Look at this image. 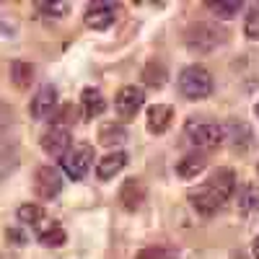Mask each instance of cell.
<instances>
[{
  "instance_id": "5bb4252c",
  "label": "cell",
  "mask_w": 259,
  "mask_h": 259,
  "mask_svg": "<svg viewBox=\"0 0 259 259\" xmlns=\"http://www.w3.org/2000/svg\"><path fill=\"white\" fill-rule=\"evenodd\" d=\"M124 163H127V153H124V150H114V153H106V156L99 161L96 174H99L101 182H109V179H114L119 171L124 168Z\"/></svg>"
},
{
  "instance_id": "5b68a950",
  "label": "cell",
  "mask_w": 259,
  "mask_h": 259,
  "mask_svg": "<svg viewBox=\"0 0 259 259\" xmlns=\"http://www.w3.org/2000/svg\"><path fill=\"white\" fill-rule=\"evenodd\" d=\"M91 163H94V145H89V143H73L68 153L60 158L62 171L73 182H80L85 174H89Z\"/></svg>"
},
{
  "instance_id": "3957f363",
  "label": "cell",
  "mask_w": 259,
  "mask_h": 259,
  "mask_svg": "<svg viewBox=\"0 0 259 259\" xmlns=\"http://www.w3.org/2000/svg\"><path fill=\"white\" fill-rule=\"evenodd\" d=\"M184 130H187V135L192 138V143L200 145L202 150H215L223 143V138H226L223 124L218 119L207 117V114H192V117H187Z\"/></svg>"
},
{
  "instance_id": "9c48e42d",
  "label": "cell",
  "mask_w": 259,
  "mask_h": 259,
  "mask_svg": "<svg viewBox=\"0 0 259 259\" xmlns=\"http://www.w3.org/2000/svg\"><path fill=\"white\" fill-rule=\"evenodd\" d=\"M34 192L41 200H55L62 192V177L57 174V168L52 166H39L34 174Z\"/></svg>"
},
{
  "instance_id": "6da1fadb",
  "label": "cell",
  "mask_w": 259,
  "mask_h": 259,
  "mask_svg": "<svg viewBox=\"0 0 259 259\" xmlns=\"http://www.w3.org/2000/svg\"><path fill=\"white\" fill-rule=\"evenodd\" d=\"M236 189V174L231 168H218L210 179H205L200 187L189 192V202L200 215H215Z\"/></svg>"
},
{
  "instance_id": "ffe728a7",
  "label": "cell",
  "mask_w": 259,
  "mask_h": 259,
  "mask_svg": "<svg viewBox=\"0 0 259 259\" xmlns=\"http://www.w3.org/2000/svg\"><path fill=\"white\" fill-rule=\"evenodd\" d=\"M138 259H177V254L168 246H145V249H140Z\"/></svg>"
},
{
  "instance_id": "4fadbf2b",
  "label": "cell",
  "mask_w": 259,
  "mask_h": 259,
  "mask_svg": "<svg viewBox=\"0 0 259 259\" xmlns=\"http://www.w3.org/2000/svg\"><path fill=\"white\" fill-rule=\"evenodd\" d=\"M171 119H174V109L168 104H153L148 109V133H153V135L166 133Z\"/></svg>"
},
{
  "instance_id": "9a60e30c",
  "label": "cell",
  "mask_w": 259,
  "mask_h": 259,
  "mask_svg": "<svg viewBox=\"0 0 259 259\" xmlns=\"http://www.w3.org/2000/svg\"><path fill=\"white\" fill-rule=\"evenodd\" d=\"M205 166H207L205 153H200V150H192V153H187V156H182V158L177 161V174H179L182 179H192V177H197Z\"/></svg>"
},
{
  "instance_id": "603a6c76",
  "label": "cell",
  "mask_w": 259,
  "mask_h": 259,
  "mask_svg": "<svg viewBox=\"0 0 259 259\" xmlns=\"http://www.w3.org/2000/svg\"><path fill=\"white\" fill-rule=\"evenodd\" d=\"M251 251H254V256L259 259V236H256V239H254V246H251Z\"/></svg>"
},
{
  "instance_id": "8fae6325",
  "label": "cell",
  "mask_w": 259,
  "mask_h": 259,
  "mask_svg": "<svg viewBox=\"0 0 259 259\" xmlns=\"http://www.w3.org/2000/svg\"><path fill=\"white\" fill-rule=\"evenodd\" d=\"M55 106H57V91H55V85H41V89L34 94L31 104H29V112L36 119H47L55 112Z\"/></svg>"
},
{
  "instance_id": "7a4b0ae2",
  "label": "cell",
  "mask_w": 259,
  "mask_h": 259,
  "mask_svg": "<svg viewBox=\"0 0 259 259\" xmlns=\"http://www.w3.org/2000/svg\"><path fill=\"white\" fill-rule=\"evenodd\" d=\"M18 221L26 223L34 231L39 244H45V246L65 244V231H62L60 221H55L52 215H47V210L39 207L36 202H24V205H21L18 207Z\"/></svg>"
},
{
  "instance_id": "44dd1931",
  "label": "cell",
  "mask_w": 259,
  "mask_h": 259,
  "mask_svg": "<svg viewBox=\"0 0 259 259\" xmlns=\"http://www.w3.org/2000/svg\"><path fill=\"white\" fill-rule=\"evenodd\" d=\"M207 8L212 11V13H218V16H233V13H239L241 11V3H239V0H223V3H221V0H218V3H207Z\"/></svg>"
},
{
  "instance_id": "52a82bcc",
  "label": "cell",
  "mask_w": 259,
  "mask_h": 259,
  "mask_svg": "<svg viewBox=\"0 0 259 259\" xmlns=\"http://www.w3.org/2000/svg\"><path fill=\"white\" fill-rule=\"evenodd\" d=\"M189 41L187 45L194 47V50H200V52H207L212 47H218L221 41L226 39V31L218 26V24H200V26H194L187 36Z\"/></svg>"
},
{
  "instance_id": "277c9868",
  "label": "cell",
  "mask_w": 259,
  "mask_h": 259,
  "mask_svg": "<svg viewBox=\"0 0 259 259\" xmlns=\"http://www.w3.org/2000/svg\"><path fill=\"white\" fill-rule=\"evenodd\" d=\"M179 91L184 99H192V101H200V99H207L212 94V75L200 68V65H189L179 73Z\"/></svg>"
},
{
  "instance_id": "d4e9b609",
  "label": "cell",
  "mask_w": 259,
  "mask_h": 259,
  "mask_svg": "<svg viewBox=\"0 0 259 259\" xmlns=\"http://www.w3.org/2000/svg\"><path fill=\"white\" fill-rule=\"evenodd\" d=\"M256 117H259V104H256Z\"/></svg>"
},
{
  "instance_id": "ac0fdd59",
  "label": "cell",
  "mask_w": 259,
  "mask_h": 259,
  "mask_svg": "<svg viewBox=\"0 0 259 259\" xmlns=\"http://www.w3.org/2000/svg\"><path fill=\"white\" fill-rule=\"evenodd\" d=\"M244 34L249 39H259V3H254L246 13V21H244Z\"/></svg>"
},
{
  "instance_id": "2e32d148",
  "label": "cell",
  "mask_w": 259,
  "mask_h": 259,
  "mask_svg": "<svg viewBox=\"0 0 259 259\" xmlns=\"http://www.w3.org/2000/svg\"><path fill=\"white\" fill-rule=\"evenodd\" d=\"M80 104H83V114L89 117V119L99 117L106 109V99L101 96L99 89H83L80 91Z\"/></svg>"
},
{
  "instance_id": "cb8c5ba5",
  "label": "cell",
  "mask_w": 259,
  "mask_h": 259,
  "mask_svg": "<svg viewBox=\"0 0 259 259\" xmlns=\"http://www.w3.org/2000/svg\"><path fill=\"white\" fill-rule=\"evenodd\" d=\"M0 259H11V256H6V254H0Z\"/></svg>"
},
{
  "instance_id": "d6986e66",
  "label": "cell",
  "mask_w": 259,
  "mask_h": 259,
  "mask_svg": "<svg viewBox=\"0 0 259 259\" xmlns=\"http://www.w3.org/2000/svg\"><path fill=\"white\" fill-rule=\"evenodd\" d=\"M29 80H31V68L24 60H16L13 62V83L18 85V89H26Z\"/></svg>"
},
{
  "instance_id": "30bf717a",
  "label": "cell",
  "mask_w": 259,
  "mask_h": 259,
  "mask_svg": "<svg viewBox=\"0 0 259 259\" xmlns=\"http://www.w3.org/2000/svg\"><path fill=\"white\" fill-rule=\"evenodd\" d=\"M143 104H145V96L138 85H124V89H119V94L114 99V109L122 119H133L143 109Z\"/></svg>"
},
{
  "instance_id": "ba28073f",
  "label": "cell",
  "mask_w": 259,
  "mask_h": 259,
  "mask_svg": "<svg viewBox=\"0 0 259 259\" xmlns=\"http://www.w3.org/2000/svg\"><path fill=\"white\" fill-rule=\"evenodd\" d=\"M70 145H73L70 130L62 127V124H55L52 122V127L47 130L45 135H41V150L50 153V156H55V158H62L70 150Z\"/></svg>"
},
{
  "instance_id": "8992f818",
  "label": "cell",
  "mask_w": 259,
  "mask_h": 259,
  "mask_svg": "<svg viewBox=\"0 0 259 259\" xmlns=\"http://www.w3.org/2000/svg\"><path fill=\"white\" fill-rule=\"evenodd\" d=\"M83 21H85V26H89V29L104 31V29L114 26V21H117V6L114 3H106V0H94V3L85 6Z\"/></svg>"
},
{
  "instance_id": "7402d4cb",
  "label": "cell",
  "mask_w": 259,
  "mask_h": 259,
  "mask_svg": "<svg viewBox=\"0 0 259 259\" xmlns=\"http://www.w3.org/2000/svg\"><path fill=\"white\" fill-rule=\"evenodd\" d=\"M39 11L45 13V16H55L57 18V16H68L70 13V6L68 3H41Z\"/></svg>"
},
{
  "instance_id": "e0dca14e",
  "label": "cell",
  "mask_w": 259,
  "mask_h": 259,
  "mask_svg": "<svg viewBox=\"0 0 259 259\" xmlns=\"http://www.w3.org/2000/svg\"><path fill=\"white\" fill-rule=\"evenodd\" d=\"M239 207L244 215H259V189L254 184H244L239 194Z\"/></svg>"
},
{
  "instance_id": "7c38bea8",
  "label": "cell",
  "mask_w": 259,
  "mask_h": 259,
  "mask_svg": "<svg viewBox=\"0 0 259 259\" xmlns=\"http://www.w3.org/2000/svg\"><path fill=\"white\" fill-rule=\"evenodd\" d=\"M145 184H143V179H127L124 184H122V189H119V202H122V207L124 210H130V212H135L143 202H145Z\"/></svg>"
}]
</instances>
